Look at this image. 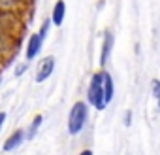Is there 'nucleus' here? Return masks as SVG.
I'll return each mask as SVG.
<instances>
[{
	"instance_id": "f8f14e48",
	"label": "nucleus",
	"mask_w": 160,
	"mask_h": 155,
	"mask_svg": "<svg viewBox=\"0 0 160 155\" xmlns=\"http://www.w3.org/2000/svg\"><path fill=\"white\" fill-rule=\"evenodd\" d=\"M151 93H152V97L158 100V106H160V80H154L151 82Z\"/></svg>"
},
{
	"instance_id": "f3484780",
	"label": "nucleus",
	"mask_w": 160,
	"mask_h": 155,
	"mask_svg": "<svg viewBox=\"0 0 160 155\" xmlns=\"http://www.w3.org/2000/svg\"><path fill=\"white\" fill-rule=\"evenodd\" d=\"M19 2H25V4H27V0H19Z\"/></svg>"
},
{
	"instance_id": "423d86ee",
	"label": "nucleus",
	"mask_w": 160,
	"mask_h": 155,
	"mask_svg": "<svg viewBox=\"0 0 160 155\" xmlns=\"http://www.w3.org/2000/svg\"><path fill=\"white\" fill-rule=\"evenodd\" d=\"M27 140V131H23V129H17V131H13L8 138H6V142H4V151H13V149H17L23 142Z\"/></svg>"
},
{
	"instance_id": "9b49d317",
	"label": "nucleus",
	"mask_w": 160,
	"mask_h": 155,
	"mask_svg": "<svg viewBox=\"0 0 160 155\" xmlns=\"http://www.w3.org/2000/svg\"><path fill=\"white\" fill-rule=\"evenodd\" d=\"M42 123H43V115L42 114H38V115H34V119H32V123L28 125V129H27V140H32L34 136H36V132L40 131V127H42Z\"/></svg>"
},
{
	"instance_id": "f257e3e1",
	"label": "nucleus",
	"mask_w": 160,
	"mask_h": 155,
	"mask_svg": "<svg viewBox=\"0 0 160 155\" xmlns=\"http://www.w3.org/2000/svg\"><path fill=\"white\" fill-rule=\"evenodd\" d=\"M87 102L96 110H106L108 102H106V93H104V70L92 74L89 82V89H87Z\"/></svg>"
},
{
	"instance_id": "ddd939ff",
	"label": "nucleus",
	"mask_w": 160,
	"mask_h": 155,
	"mask_svg": "<svg viewBox=\"0 0 160 155\" xmlns=\"http://www.w3.org/2000/svg\"><path fill=\"white\" fill-rule=\"evenodd\" d=\"M27 68H28V62H21V64H17V68H15V76H23V72H27Z\"/></svg>"
},
{
	"instance_id": "7ed1b4c3",
	"label": "nucleus",
	"mask_w": 160,
	"mask_h": 155,
	"mask_svg": "<svg viewBox=\"0 0 160 155\" xmlns=\"http://www.w3.org/2000/svg\"><path fill=\"white\" fill-rule=\"evenodd\" d=\"M49 27H51V19L43 21L42 29H40L38 32H34V34L28 38V42H27V47H25V59H27V62L34 61V59L40 55V51H42V47H43V42H45V38H47Z\"/></svg>"
},
{
	"instance_id": "4468645a",
	"label": "nucleus",
	"mask_w": 160,
	"mask_h": 155,
	"mask_svg": "<svg viewBox=\"0 0 160 155\" xmlns=\"http://www.w3.org/2000/svg\"><path fill=\"white\" fill-rule=\"evenodd\" d=\"M132 125V110H126L124 112V127H130Z\"/></svg>"
},
{
	"instance_id": "dca6fc26",
	"label": "nucleus",
	"mask_w": 160,
	"mask_h": 155,
	"mask_svg": "<svg viewBox=\"0 0 160 155\" xmlns=\"http://www.w3.org/2000/svg\"><path fill=\"white\" fill-rule=\"evenodd\" d=\"M79 155H94V153H92V151H91V149H83V151H81V153H79Z\"/></svg>"
},
{
	"instance_id": "39448f33",
	"label": "nucleus",
	"mask_w": 160,
	"mask_h": 155,
	"mask_svg": "<svg viewBox=\"0 0 160 155\" xmlns=\"http://www.w3.org/2000/svg\"><path fill=\"white\" fill-rule=\"evenodd\" d=\"M8 15L10 13H0V55L6 53V49L12 45L10 27H8Z\"/></svg>"
},
{
	"instance_id": "20e7f679",
	"label": "nucleus",
	"mask_w": 160,
	"mask_h": 155,
	"mask_svg": "<svg viewBox=\"0 0 160 155\" xmlns=\"http://www.w3.org/2000/svg\"><path fill=\"white\" fill-rule=\"evenodd\" d=\"M55 57L53 55H47V57H43L42 61H40V66H38V70H36V82L38 83H43L47 78L53 74V70H55Z\"/></svg>"
},
{
	"instance_id": "1a4fd4ad",
	"label": "nucleus",
	"mask_w": 160,
	"mask_h": 155,
	"mask_svg": "<svg viewBox=\"0 0 160 155\" xmlns=\"http://www.w3.org/2000/svg\"><path fill=\"white\" fill-rule=\"evenodd\" d=\"M25 6V2H19V0H0V13H17L21 8Z\"/></svg>"
},
{
	"instance_id": "6e6552de",
	"label": "nucleus",
	"mask_w": 160,
	"mask_h": 155,
	"mask_svg": "<svg viewBox=\"0 0 160 155\" xmlns=\"http://www.w3.org/2000/svg\"><path fill=\"white\" fill-rule=\"evenodd\" d=\"M64 17H66V2L64 0H57L53 6V12H51V23L55 27H60L64 23Z\"/></svg>"
},
{
	"instance_id": "9d476101",
	"label": "nucleus",
	"mask_w": 160,
	"mask_h": 155,
	"mask_svg": "<svg viewBox=\"0 0 160 155\" xmlns=\"http://www.w3.org/2000/svg\"><path fill=\"white\" fill-rule=\"evenodd\" d=\"M104 93H106V102L109 104L113 100V95H115V83H113L111 74L106 70H104Z\"/></svg>"
},
{
	"instance_id": "f03ea898",
	"label": "nucleus",
	"mask_w": 160,
	"mask_h": 155,
	"mask_svg": "<svg viewBox=\"0 0 160 155\" xmlns=\"http://www.w3.org/2000/svg\"><path fill=\"white\" fill-rule=\"evenodd\" d=\"M87 121H89V102L77 100L72 106L70 114H68V132L72 136L79 134V132L85 129Z\"/></svg>"
},
{
	"instance_id": "0eeeda50",
	"label": "nucleus",
	"mask_w": 160,
	"mask_h": 155,
	"mask_svg": "<svg viewBox=\"0 0 160 155\" xmlns=\"http://www.w3.org/2000/svg\"><path fill=\"white\" fill-rule=\"evenodd\" d=\"M113 44H115L113 32H111V30H106V32H104V42H102V51H100V66H106V62H108V59H109V55H111Z\"/></svg>"
},
{
	"instance_id": "2eb2a0df",
	"label": "nucleus",
	"mask_w": 160,
	"mask_h": 155,
	"mask_svg": "<svg viewBox=\"0 0 160 155\" xmlns=\"http://www.w3.org/2000/svg\"><path fill=\"white\" fill-rule=\"evenodd\" d=\"M6 112H0V131H2V127H4V123H6Z\"/></svg>"
}]
</instances>
